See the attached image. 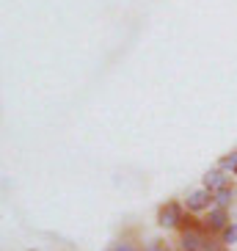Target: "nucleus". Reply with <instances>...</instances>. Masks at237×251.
Listing matches in <instances>:
<instances>
[{"mask_svg": "<svg viewBox=\"0 0 237 251\" xmlns=\"http://www.w3.org/2000/svg\"><path fill=\"white\" fill-rule=\"evenodd\" d=\"M210 191L204 188V191H196V193H190V199H188V207L190 210H204V207H210Z\"/></svg>", "mask_w": 237, "mask_h": 251, "instance_id": "1", "label": "nucleus"}, {"mask_svg": "<svg viewBox=\"0 0 237 251\" xmlns=\"http://www.w3.org/2000/svg\"><path fill=\"white\" fill-rule=\"evenodd\" d=\"M204 188L207 191H221V188H226V174L223 171H210L207 177H204Z\"/></svg>", "mask_w": 237, "mask_h": 251, "instance_id": "2", "label": "nucleus"}, {"mask_svg": "<svg viewBox=\"0 0 237 251\" xmlns=\"http://www.w3.org/2000/svg\"><path fill=\"white\" fill-rule=\"evenodd\" d=\"M177 221H179V207L177 204H166L163 210H160V224H163V226H174Z\"/></svg>", "mask_w": 237, "mask_h": 251, "instance_id": "3", "label": "nucleus"}, {"mask_svg": "<svg viewBox=\"0 0 237 251\" xmlns=\"http://www.w3.org/2000/svg\"><path fill=\"white\" fill-rule=\"evenodd\" d=\"M207 226H210V229H226V213H223L221 207L210 213V218H207Z\"/></svg>", "mask_w": 237, "mask_h": 251, "instance_id": "4", "label": "nucleus"}, {"mask_svg": "<svg viewBox=\"0 0 237 251\" xmlns=\"http://www.w3.org/2000/svg\"><path fill=\"white\" fill-rule=\"evenodd\" d=\"M182 246H185V249H190V251H196V249L201 246V240H199V235L185 232V235H182Z\"/></svg>", "mask_w": 237, "mask_h": 251, "instance_id": "5", "label": "nucleus"}, {"mask_svg": "<svg viewBox=\"0 0 237 251\" xmlns=\"http://www.w3.org/2000/svg\"><path fill=\"white\" fill-rule=\"evenodd\" d=\"M221 169H223V171H237V152H232L229 157H223V160H221Z\"/></svg>", "mask_w": 237, "mask_h": 251, "instance_id": "6", "label": "nucleus"}, {"mask_svg": "<svg viewBox=\"0 0 237 251\" xmlns=\"http://www.w3.org/2000/svg\"><path fill=\"white\" fill-rule=\"evenodd\" d=\"M229 199H232V191H229V188H221V191L215 193V201H218L221 207H226V204H229Z\"/></svg>", "mask_w": 237, "mask_h": 251, "instance_id": "7", "label": "nucleus"}, {"mask_svg": "<svg viewBox=\"0 0 237 251\" xmlns=\"http://www.w3.org/2000/svg\"><path fill=\"white\" fill-rule=\"evenodd\" d=\"M223 240H226V243H235V240H237V226H226V229H223Z\"/></svg>", "mask_w": 237, "mask_h": 251, "instance_id": "8", "label": "nucleus"}, {"mask_svg": "<svg viewBox=\"0 0 237 251\" xmlns=\"http://www.w3.org/2000/svg\"><path fill=\"white\" fill-rule=\"evenodd\" d=\"M116 251H130V249H127V246H121V249H116Z\"/></svg>", "mask_w": 237, "mask_h": 251, "instance_id": "9", "label": "nucleus"}]
</instances>
